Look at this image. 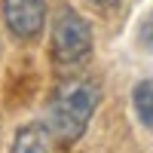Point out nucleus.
Wrapping results in <instances>:
<instances>
[{
    "mask_svg": "<svg viewBox=\"0 0 153 153\" xmlns=\"http://www.w3.org/2000/svg\"><path fill=\"white\" fill-rule=\"evenodd\" d=\"M98 101H101L98 83L83 80V76L61 80L46 101V129L52 141H58L61 147H74L86 135L98 110Z\"/></svg>",
    "mask_w": 153,
    "mask_h": 153,
    "instance_id": "f257e3e1",
    "label": "nucleus"
},
{
    "mask_svg": "<svg viewBox=\"0 0 153 153\" xmlns=\"http://www.w3.org/2000/svg\"><path fill=\"white\" fill-rule=\"evenodd\" d=\"M95 52V34L74 6H61L52 19V61L61 68H76Z\"/></svg>",
    "mask_w": 153,
    "mask_h": 153,
    "instance_id": "f03ea898",
    "label": "nucleus"
},
{
    "mask_svg": "<svg viewBox=\"0 0 153 153\" xmlns=\"http://www.w3.org/2000/svg\"><path fill=\"white\" fill-rule=\"evenodd\" d=\"M49 6L46 0H3V22L16 40H37L46 28Z\"/></svg>",
    "mask_w": 153,
    "mask_h": 153,
    "instance_id": "7ed1b4c3",
    "label": "nucleus"
},
{
    "mask_svg": "<svg viewBox=\"0 0 153 153\" xmlns=\"http://www.w3.org/2000/svg\"><path fill=\"white\" fill-rule=\"evenodd\" d=\"M9 153H55L52 150V135H49L46 126H22L12 138V150Z\"/></svg>",
    "mask_w": 153,
    "mask_h": 153,
    "instance_id": "20e7f679",
    "label": "nucleus"
},
{
    "mask_svg": "<svg viewBox=\"0 0 153 153\" xmlns=\"http://www.w3.org/2000/svg\"><path fill=\"white\" fill-rule=\"evenodd\" d=\"M132 113L144 129L153 132V80H141L132 89Z\"/></svg>",
    "mask_w": 153,
    "mask_h": 153,
    "instance_id": "39448f33",
    "label": "nucleus"
},
{
    "mask_svg": "<svg viewBox=\"0 0 153 153\" xmlns=\"http://www.w3.org/2000/svg\"><path fill=\"white\" fill-rule=\"evenodd\" d=\"M138 40H141L144 49H153V9L141 19V25H138Z\"/></svg>",
    "mask_w": 153,
    "mask_h": 153,
    "instance_id": "423d86ee",
    "label": "nucleus"
},
{
    "mask_svg": "<svg viewBox=\"0 0 153 153\" xmlns=\"http://www.w3.org/2000/svg\"><path fill=\"white\" fill-rule=\"evenodd\" d=\"M89 3H92L95 9H101V12H110V9H117L123 0H89Z\"/></svg>",
    "mask_w": 153,
    "mask_h": 153,
    "instance_id": "0eeeda50",
    "label": "nucleus"
}]
</instances>
